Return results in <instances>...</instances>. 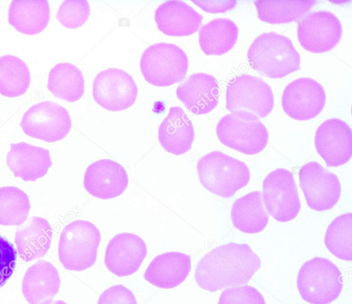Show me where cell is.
<instances>
[{
	"instance_id": "obj_1",
	"label": "cell",
	"mask_w": 352,
	"mask_h": 304,
	"mask_svg": "<svg viewBox=\"0 0 352 304\" xmlns=\"http://www.w3.org/2000/svg\"><path fill=\"white\" fill-rule=\"evenodd\" d=\"M261 265L249 245L232 242L205 254L197 264L195 279L201 288L214 292L247 283Z\"/></svg>"
},
{
	"instance_id": "obj_2",
	"label": "cell",
	"mask_w": 352,
	"mask_h": 304,
	"mask_svg": "<svg viewBox=\"0 0 352 304\" xmlns=\"http://www.w3.org/2000/svg\"><path fill=\"white\" fill-rule=\"evenodd\" d=\"M247 57L252 69L270 78H281L300 69V57L292 41L274 32L257 36Z\"/></svg>"
},
{
	"instance_id": "obj_3",
	"label": "cell",
	"mask_w": 352,
	"mask_h": 304,
	"mask_svg": "<svg viewBox=\"0 0 352 304\" xmlns=\"http://www.w3.org/2000/svg\"><path fill=\"white\" fill-rule=\"evenodd\" d=\"M197 171L201 185L210 193L229 198L248 185L250 172L246 164L219 151L202 156Z\"/></svg>"
},
{
	"instance_id": "obj_4",
	"label": "cell",
	"mask_w": 352,
	"mask_h": 304,
	"mask_svg": "<svg viewBox=\"0 0 352 304\" xmlns=\"http://www.w3.org/2000/svg\"><path fill=\"white\" fill-rule=\"evenodd\" d=\"M100 241V232L94 224L82 219L72 221L60 235L59 261L67 270H85L95 263Z\"/></svg>"
},
{
	"instance_id": "obj_5",
	"label": "cell",
	"mask_w": 352,
	"mask_h": 304,
	"mask_svg": "<svg viewBox=\"0 0 352 304\" xmlns=\"http://www.w3.org/2000/svg\"><path fill=\"white\" fill-rule=\"evenodd\" d=\"M296 281L301 297L311 304L331 303L343 287L339 268L328 259L318 257L301 266Z\"/></svg>"
},
{
	"instance_id": "obj_6",
	"label": "cell",
	"mask_w": 352,
	"mask_h": 304,
	"mask_svg": "<svg viewBox=\"0 0 352 304\" xmlns=\"http://www.w3.org/2000/svg\"><path fill=\"white\" fill-rule=\"evenodd\" d=\"M216 133L223 144L246 155L262 151L269 138L260 119L246 111H235L222 117L217 123Z\"/></svg>"
},
{
	"instance_id": "obj_7",
	"label": "cell",
	"mask_w": 352,
	"mask_h": 304,
	"mask_svg": "<svg viewBox=\"0 0 352 304\" xmlns=\"http://www.w3.org/2000/svg\"><path fill=\"white\" fill-rule=\"evenodd\" d=\"M141 72L150 84L167 87L182 81L188 67V58L179 46L168 43L150 45L140 63Z\"/></svg>"
},
{
	"instance_id": "obj_8",
	"label": "cell",
	"mask_w": 352,
	"mask_h": 304,
	"mask_svg": "<svg viewBox=\"0 0 352 304\" xmlns=\"http://www.w3.org/2000/svg\"><path fill=\"white\" fill-rule=\"evenodd\" d=\"M226 109L232 112L246 111L259 119L274 107L271 87L259 77L242 74L230 80L226 88Z\"/></svg>"
},
{
	"instance_id": "obj_9",
	"label": "cell",
	"mask_w": 352,
	"mask_h": 304,
	"mask_svg": "<svg viewBox=\"0 0 352 304\" xmlns=\"http://www.w3.org/2000/svg\"><path fill=\"white\" fill-rule=\"evenodd\" d=\"M265 208L275 220L294 219L300 210V202L293 173L285 169L270 172L263 182Z\"/></svg>"
},
{
	"instance_id": "obj_10",
	"label": "cell",
	"mask_w": 352,
	"mask_h": 304,
	"mask_svg": "<svg viewBox=\"0 0 352 304\" xmlns=\"http://www.w3.org/2000/svg\"><path fill=\"white\" fill-rule=\"evenodd\" d=\"M20 126L23 132L32 138L54 142L69 133L72 120L65 107L47 100L29 108L24 113Z\"/></svg>"
},
{
	"instance_id": "obj_11",
	"label": "cell",
	"mask_w": 352,
	"mask_h": 304,
	"mask_svg": "<svg viewBox=\"0 0 352 304\" xmlns=\"http://www.w3.org/2000/svg\"><path fill=\"white\" fill-rule=\"evenodd\" d=\"M138 87L125 71L108 68L99 72L93 82L94 100L104 109L119 111L128 109L136 100Z\"/></svg>"
},
{
	"instance_id": "obj_12",
	"label": "cell",
	"mask_w": 352,
	"mask_h": 304,
	"mask_svg": "<svg viewBox=\"0 0 352 304\" xmlns=\"http://www.w3.org/2000/svg\"><path fill=\"white\" fill-rule=\"evenodd\" d=\"M299 183L307 204L316 211L332 208L341 195L338 176L317 162L304 164L299 171Z\"/></svg>"
},
{
	"instance_id": "obj_13",
	"label": "cell",
	"mask_w": 352,
	"mask_h": 304,
	"mask_svg": "<svg viewBox=\"0 0 352 304\" xmlns=\"http://www.w3.org/2000/svg\"><path fill=\"white\" fill-rule=\"evenodd\" d=\"M342 33L340 20L329 11L311 12L298 23L297 35L300 45L313 53L333 49L340 41Z\"/></svg>"
},
{
	"instance_id": "obj_14",
	"label": "cell",
	"mask_w": 352,
	"mask_h": 304,
	"mask_svg": "<svg viewBox=\"0 0 352 304\" xmlns=\"http://www.w3.org/2000/svg\"><path fill=\"white\" fill-rule=\"evenodd\" d=\"M282 107L290 118L307 120L323 109L326 94L323 87L310 78H300L289 83L283 92Z\"/></svg>"
},
{
	"instance_id": "obj_15",
	"label": "cell",
	"mask_w": 352,
	"mask_h": 304,
	"mask_svg": "<svg viewBox=\"0 0 352 304\" xmlns=\"http://www.w3.org/2000/svg\"><path fill=\"white\" fill-rule=\"evenodd\" d=\"M314 142L318 153L328 167L343 165L352 156V131L340 119L323 122L316 131Z\"/></svg>"
},
{
	"instance_id": "obj_16",
	"label": "cell",
	"mask_w": 352,
	"mask_h": 304,
	"mask_svg": "<svg viewBox=\"0 0 352 304\" xmlns=\"http://www.w3.org/2000/svg\"><path fill=\"white\" fill-rule=\"evenodd\" d=\"M147 254L144 241L138 235L122 232L115 235L105 250L104 264L115 275H131L140 268Z\"/></svg>"
},
{
	"instance_id": "obj_17",
	"label": "cell",
	"mask_w": 352,
	"mask_h": 304,
	"mask_svg": "<svg viewBox=\"0 0 352 304\" xmlns=\"http://www.w3.org/2000/svg\"><path fill=\"white\" fill-rule=\"evenodd\" d=\"M124 168L110 159H102L89 164L84 175L83 185L91 195L102 199L122 195L128 186Z\"/></svg>"
},
{
	"instance_id": "obj_18",
	"label": "cell",
	"mask_w": 352,
	"mask_h": 304,
	"mask_svg": "<svg viewBox=\"0 0 352 304\" xmlns=\"http://www.w3.org/2000/svg\"><path fill=\"white\" fill-rule=\"evenodd\" d=\"M176 95L193 114H206L219 102V86L213 76L195 73L177 87Z\"/></svg>"
},
{
	"instance_id": "obj_19",
	"label": "cell",
	"mask_w": 352,
	"mask_h": 304,
	"mask_svg": "<svg viewBox=\"0 0 352 304\" xmlns=\"http://www.w3.org/2000/svg\"><path fill=\"white\" fill-rule=\"evenodd\" d=\"M203 16L182 1H167L155 12V21L160 31L171 36L191 35L199 29Z\"/></svg>"
},
{
	"instance_id": "obj_20",
	"label": "cell",
	"mask_w": 352,
	"mask_h": 304,
	"mask_svg": "<svg viewBox=\"0 0 352 304\" xmlns=\"http://www.w3.org/2000/svg\"><path fill=\"white\" fill-rule=\"evenodd\" d=\"M6 162L14 177L25 182L43 177L52 165L49 150L24 142L10 144Z\"/></svg>"
},
{
	"instance_id": "obj_21",
	"label": "cell",
	"mask_w": 352,
	"mask_h": 304,
	"mask_svg": "<svg viewBox=\"0 0 352 304\" xmlns=\"http://www.w3.org/2000/svg\"><path fill=\"white\" fill-rule=\"evenodd\" d=\"M190 256L180 252H167L156 256L144 273L151 284L162 289L174 288L188 276Z\"/></svg>"
},
{
	"instance_id": "obj_22",
	"label": "cell",
	"mask_w": 352,
	"mask_h": 304,
	"mask_svg": "<svg viewBox=\"0 0 352 304\" xmlns=\"http://www.w3.org/2000/svg\"><path fill=\"white\" fill-rule=\"evenodd\" d=\"M60 285L57 269L49 261L40 260L26 270L22 292L29 304H50L58 292Z\"/></svg>"
},
{
	"instance_id": "obj_23",
	"label": "cell",
	"mask_w": 352,
	"mask_h": 304,
	"mask_svg": "<svg viewBox=\"0 0 352 304\" xmlns=\"http://www.w3.org/2000/svg\"><path fill=\"white\" fill-rule=\"evenodd\" d=\"M195 138L192 121L180 107L169 109V112L158 128V140L168 153L179 155L188 152Z\"/></svg>"
},
{
	"instance_id": "obj_24",
	"label": "cell",
	"mask_w": 352,
	"mask_h": 304,
	"mask_svg": "<svg viewBox=\"0 0 352 304\" xmlns=\"http://www.w3.org/2000/svg\"><path fill=\"white\" fill-rule=\"evenodd\" d=\"M52 239V228L48 221L32 217L18 226L14 241L21 259L28 262L45 255Z\"/></svg>"
},
{
	"instance_id": "obj_25",
	"label": "cell",
	"mask_w": 352,
	"mask_h": 304,
	"mask_svg": "<svg viewBox=\"0 0 352 304\" xmlns=\"http://www.w3.org/2000/svg\"><path fill=\"white\" fill-rule=\"evenodd\" d=\"M50 19L46 0H14L8 9V23L17 31L28 35L42 32Z\"/></svg>"
},
{
	"instance_id": "obj_26",
	"label": "cell",
	"mask_w": 352,
	"mask_h": 304,
	"mask_svg": "<svg viewBox=\"0 0 352 304\" xmlns=\"http://www.w3.org/2000/svg\"><path fill=\"white\" fill-rule=\"evenodd\" d=\"M230 215L233 226L239 230L248 234L263 231L269 221L262 193L258 191L236 199L232 204Z\"/></svg>"
},
{
	"instance_id": "obj_27",
	"label": "cell",
	"mask_w": 352,
	"mask_h": 304,
	"mask_svg": "<svg viewBox=\"0 0 352 304\" xmlns=\"http://www.w3.org/2000/svg\"><path fill=\"white\" fill-rule=\"evenodd\" d=\"M238 33V27L233 21L215 19L199 29V43L205 54L220 56L234 47Z\"/></svg>"
},
{
	"instance_id": "obj_28",
	"label": "cell",
	"mask_w": 352,
	"mask_h": 304,
	"mask_svg": "<svg viewBox=\"0 0 352 304\" xmlns=\"http://www.w3.org/2000/svg\"><path fill=\"white\" fill-rule=\"evenodd\" d=\"M47 86L56 98L73 102L84 94L85 80L81 70L76 65L60 63L50 71Z\"/></svg>"
},
{
	"instance_id": "obj_29",
	"label": "cell",
	"mask_w": 352,
	"mask_h": 304,
	"mask_svg": "<svg viewBox=\"0 0 352 304\" xmlns=\"http://www.w3.org/2000/svg\"><path fill=\"white\" fill-rule=\"evenodd\" d=\"M258 19L271 24L288 23L302 17L316 3V1H254Z\"/></svg>"
},
{
	"instance_id": "obj_30",
	"label": "cell",
	"mask_w": 352,
	"mask_h": 304,
	"mask_svg": "<svg viewBox=\"0 0 352 304\" xmlns=\"http://www.w3.org/2000/svg\"><path fill=\"white\" fill-rule=\"evenodd\" d=\"M30 84V72L26 63L17 56L0 57V94L13 98L25 94Z\"/></svg>"
},
{
	"instance_id": "obj_31",
	"label": "cell",
	"mask_w": 352,
	"mask_h": 304,
	"mask_svg": "<svg viewBox=\"0 0 352 304\" xmlns=\"http://www.w3.org/2000/svg\"><path fill=\"white\" fill-rule=\"evenodd\" d=\"M30 210L29 197L23 191L15 186L0 187V225L23 224Z\"/></svg>"
},
{
	"instance_id": "obj_32",
	"label": "cell",
	"mask_w": 352,
	"mask_h": 304,
	"mask_svg": "<svg viewBox=\"0 0 352 304\" xmlns=\"http://www.w3.org/2000/svg\"><path fill=\"white\" fill-rule=\"evenodd\" d=\"M324 244L329 252L336 257L352 261V214H342L329 225Z\"/></svg>"
},
{
	"instance_id": "obj_33",
	"label": "cell",
	"mask_w": 352,
	"mask_h": 304,
	"mask_svg": "<svg viewBox=\"0 0 352 304\" xmlns=\"http://www.w3.org/2000/svg\"><path fill=\"white\" fill-rule=\"evenodd\" d=\"M90 7L85 0H67L60 6L56 19L65 28L75 29L82 26L88 19Z\"/></svg>"
},
{
	"instance_id": "obj_34",
	"label": "cell",
	"mask_w": 352,
	"mask_h": 304,
	"mask_svg": "<svg viewBox=\"0 0 352 304\" xmlns=\"http://www.w3.org/2000/svg\"><path fill=\"white\" fill-rule=\"evenodd\" d=\"M218 304H265V301L258 290L244 285L225 289Z\"/></svg>"
},
{
	"instance_id": "obj_35",
	"label": "cell",
	"mask_w": 352,
	"mask_h": 304,
	"mask_svg": "<svg viewBox=\"0 0 352 304\" xmlns=\"http://www.w3.org/2000/svg\"><path fill=\"white\" fill-rule=\"evenodd\" d=\"M17 254L13 244L0 235V287H3L12 275Z\"/></svg>"
},
{
	"instance_id": "obj_36",
	"label": "cell",
	"mask_w": 352,
	"mask_h": 304,
	"mask_svg": "<svg viewBox=\"0 0 352 304\" xmlns=\"http://www.w3.org/2000/svg\"><path fill=\"white\" fill-rule=\"evenodd\" d=\"M97 304H138L133 292L122 284L106 289L99 296Z\"/></svg>"
},
{
	"instance_id": "obj_37",
	"label": "cell",
	"mask_w": 352,
	"mask_h": 304,
	"mask_svg": "<svg viewBox=\"0 0 352 304\" xmlns=\"http://www.w3.org/2000/svg\"><path fill=\"white\" fill-rule=\"evenodd\" d=\"M203 10L210 13L225 12L234 8L236 1H192Z\"/></svg>"
},
{
	"instance_id": "obj_38",
	"label": "cell",
	"mask_w": 352,
	"mask_h": 304,
	"mask_svg": "<svg viewBox=\"0 0 352 304\" xmlns=\"http://www.w3.org/2000/svg\"><path fill=\"white\" fill-rule=\"evenodd\" d=\"M50 304H67V303L65 302H64L63 301L58 300V301H52Z\"/></svg>"
}]
</instances>
